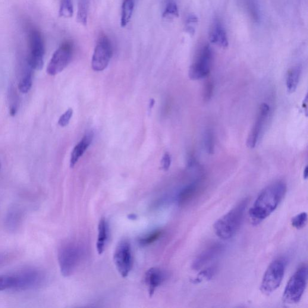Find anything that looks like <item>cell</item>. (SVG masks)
I'll list each match as a JSON object with an SVG mask.
<instances>
[{
    "label": "cell",
    "mask_w": 308,
    "mask_h": 308,
    "mask_svg": "<svg viewBox=\"0 0 308 308\" xmlns=\"http://www.w3.org/2000/svg\"><path fill=\"white\" fill-rule=\"evenodd\" d=\"M179 17L178 8L174 0H168L165 6L164 11L163 13V18H171Z\"/></svg>",
    "instance_id": "cell-24"
},
{
    "label": "cell",
    "mask_w": 308,
    "mask_h": 308,
    "mask_svg": "<svg viewBox=\"0 0 308 308\" xmlns=\"http://www.w3.org/2000/svg\"><path fill=\"white\" fill-rule=\"evenodd\" d=\"M162 167L165 171H168L171 165V157L169 153H166L163 156L161 161Z\"/></svg>",
    "instance_id": "cell-34"
},
{
    "label": "cell",
    "mask_w": 308,
    "mask_h": 308,
    "mask_svg": "<svg viewBox=\"0 0 308 308\" xmlns=\"http://www.w3.org/2000/svg\"><path fill=\"white\" fill-rule=\"evenodd\" d=\"M113 261L119 274L122 277L126 278L133 268L131 247L128 241H121L116 246Z\"/></svg>",
    "instance_id": "cell-9"
},
{
    "label": "cell",
    "mask_w": 308,
    "mask_h": 308,
    "mask_svg": "<svg viewBox=\"0 0 308 308\" xmlns=\"http://www.w3.org/2000/svg\"><path fill=\"white\" fill-rule=\"evenodd\" d=\"M302 68L300 65H296L288 71L287 77V87L288 92L293 93L296 90L299 82Z\"/></svg>",
    "instance_id": "cell-18"
},
{
    "label": "cell",
    "mask_w": 308,
    "mask_h": 308,
    "mask_svg": "<svg viewBox=\"0 0 308 308\" xmlns=\"http://www.w3.org/2000/svg\"><path fill=\"white\" fill-rule=\"evenodd\" d=\"M198 23V18L196 15H190L188 16L186 22H185V28L188 33L191 35H194L195 33V26Z\"/></svg>",
    "instance_id": "cell-30"
},
{
    "label": "cell",
    "mask_w": 308,
    "mask_h": 308,
    "mask_svg": "<svg viewBox=\"0 0 308 308\" xmlns=\"http://www.w3.org/2000/svg\"><path fill=\"white\" fill-rule=\"evenodd\" d=\"M73 44L66 41L62 44L53 54L46 71L50 75H56L64 70L71 61L73 56Z\"/></svg>",
    "instance_id": "cell-6"
},
{
    "label": "cell",
    "mask_w": 308,
    "mask_h": 308,
    "mask_svg": "<svg viewBox=\"0 0 308 308\" xmlns=\"http://www.w3.org/2000/svg\"><path fill=\"white\" fill-rule=\"evenodd\" d=\"M89 3L88 0H79L78 5L77 20L78 23L86 26L87 23Z\"/></svg>",
    "instance_id": "cell-22"
},
{
    "label": "cell",
    "mask_w": 308,
    "mask_h": 308,
    "mask_svg": "<svg viewBox=\"0 0 308 308\" xmlns=\"http://www.w3.org/2000/svg\"><path fill=\"white\" fill-rule=\"evenodd\" d=\"M199 182H194L190 185H187L182 190L178 196V202L181 205H184L192 199V198L196 196L198 190H199Z\"/></svg>",
    "instance_id": "cell-19"
},
{
    "label": "cell",
    "mask_w": 308,
    "mask_h": 308,
    "mask_svg": "<svg viewBox=\"0 0 308 308\" xmlns=\"http://www.w3.org/2000/svg\"><path fill=\"white\" fill-rule=\"evenodd\" d=\"M223 250V247L221 244L213 245V246L206 250L199 256L197 258L193 265V268L195 270H197L201 267L205 266L206 264L209 263L215 257L221 253Z\"/></svg>",
    "instance_id": "cell-16"
},
{
    "label": "cell",
    "mask_w": 308,
    "mask_h": 308,
    "mask_svg": "<svg viewBox=\"0 0 308 308\" xmlns=\"http://www.w3.org/2000/svg\"><path fill=\"white\" fill-rule=\"evenodd\" d=\"M98 237L96 241V250L99 254H102L105 250L108 240V225L105 218L100 220L98 226Z\"/></svg>",
    "instance_id": "cell-17"
},
{
    "label": "cell",
    "mask_w": 308,
    "mask_h": 308,
    "mask_svg": "<svg viewBox=\"0 0 308 308\" xmlns=\"http://www.w3.org/2000/svg\"><path fill=\"white\" fill-rule=\"evenodd\" d=\"M113 56V46L111 40L106 35L100 36L94 50L92 59L93 71H102L108 67Z\"/></svg>",
    "instance_id": "cell-7"
},
{
    "label": "cell",
    "mask_w": 308,
    "mask_h": 308,
    "mask_svg": "<svg viewBox=\"0 0 308 308\" xmlns=\"http://www.w3.org/2000/svg\"><path fill=\"white\" fill-rule=\"evenodd\" d=\"M307 221V216L306 213L303 212L295 216L291 220V225L297 229H302L305 226Z\"/></svg>",
    "instance_id": "cell-26"
},
{
    "label": "cell",
    "mask_w": 308,
    "mask_h": 308,
    "mask_svg": "<svg viewBox=\"0 0 308 308\" xmlns=\"http://www.w3.org/2000/svg\"><path fill=\"white\" fill-rule=\"evenodd\" d=\"M81 256V249L76 244L69 243L60 248L58 261L63 276L68 277L73 274L79 265Z\"/></svg>",
    "instance_id": "cell-4"
},
{
    "label": "cell",
    "mask_w": 308,
    "mask_h": 308,
    "mask_svg": "<svg viewBox=\"0 0 308 308\" xmlns=\"http://www.w3.org/2000/svg\"><path fill=\"white\" fill-rule=\"evenodd\" d=\"M21 218V214L20 210L13 208L10 210L6 219V225L9 230L14 231L19 227Z\"/></svg>",
    "instance_id": "cell-21"
},
{
    "label": "cell",
    "mask_w": 308,
    "mask_h": 308,
    "mask_svg": "<svg viewBox=\"0 0 308 308\" xmlns=\"http://www.w3.org/2000/svg\"><path fill=\"white\" fill-rule=\"evenodd\" d=\"M204 144L206 151L210 154H212L215 152V137L212 130L208 129L207 130L204 135Z\"/></svg>",
    "instance_id": "cell-25"
},
{
    "label": "cell",
    "mask_w": 308,
    "mask_h": 308,
    "mask_svg": "<svg viewBox=\"0 0 308 308\" xmlns=\"http://www.w3.org/2000/svg\"><path fill=\"white\" fill-rule=\"evenodd\" d=\"M165 279V273L161 269L153 267V268L147 270L144 281H145L146 284L148 287V292L150 297L153 295L156 289L164 282Z\"/></svg>",
    "instance_id": "cell-14"
},
{
    "label": "cell",
    "mask_w": 308,
    "mask_h": 308,
    "mask_svg": "<svg viewBox=\"0 0 308 308\" xmlns=\"http://www.w3.org/2000/svg\"><path fill=\"white\" fill-rule=\"evenodd\" d=\"M13 287L18 290H28L38 285L42 280V274L39 270L28 269L12 276Z\"/></svg>",
    "instance_id": "cell-11"
},
{
    "label": "cell",
    "mask_w": 308,
    "mask_h": 308,
    "mask_svg": "<svg viewBox=\"0 0 308 308\" xmlns=\"http://www.w3.org/2000/svg\"><path fill=\"white\" fill-rule=\"evenodd\" d=\"M307 281V266H303L297 270L286 286L283 294L284 302L288 304L299 302L305 290Z\"/></svg>",
    "instance_id": "cell-3"
},
{
    "label": "cell",
    "mask_w": 308,
    "mask_h": 308,
    "mask_svg": "<svg viewBox=\"0 0 308 308\" xmlns=\"http://www.w3.org/2000/svg\"><path fill=\"white\" fill-rule=\"evenodd\" d=\"M213 91V84L211 81H209L207 83L205 87V92H204V99L207 101L212 98Z\"/></svg>",
    "instance_id": "cell-35"
},
{
    "label": "cell",
    "mask_w": 308,
    "mask_h": 308,
    "mask_svg": "<svg viewBox=\"0 0 308 308\" xmlns=\"http://www.w3.org/2000/svg\"><path fill=\"white\" fill-rule=\"evenodd\" d=\"M73 115V111L72 109H69L67 112L64 113L60 118L58 124L60 126L65 127L70 123V121Z\"/></svg>",
    "instance_id": "cell-32"
},
{
    "label": "cell",
    "mask_w": 308,
    "mask_h": 308,
    "mask_svg": "<svg viewBox=\"0 0 308 308\" xmlns=\"http://www.w3.org/2000/svg\"><path fill=\"white\" fill-rule=\"evenodd\" d=\"M212 63V52L209 45H206L201 49L196 61L191 65L189 70V77L191 80L202 79L208 76Z\"/></svg>",
    "instance_id": "cell-10"
},
{
    "label": "cell",
    "mask_w": 308,
    "mask_h": 308,
    "mask_svg": "<svg viewBox=\"0 0 308 308\" xmlns=\"http://www.w3.org/2000/svg\"><path fill=\"white\" fill-rule=\"evenodd\" d=\"M303 108L304 109L306 116H307V96L306 95L303 101Z\"/></svg>",
    "instance_id": "cell-36"
},
{
    "label": "cell",
    "mask_w": 308,
    "mask_h": 308,
    "mask_svg": "<svg viewBox=\"0 0 308 308\" xmlns=\"http://www.w3.org/2000/svg\"><path fill=\"white\" fill-rule=\"evenodd\" d=\"M0 169H1V165H0Z\"/></svg>",
    "instance_id": "cell-39"
},
{
    "label": "cell",
    "mask_w": 308,
    "mask_h": 308,
    "mask_svg": "<svg viewBox=\"0 0 308 308\" xmlns=\"http://www.w3.org/2000/svg\"><path fill=\"white\" fill-rule=\"evenodd\" d=\"M245 4L247 6V11L252 16L253 20L256 22L260 21L259 10L254 0H244Z\"/></svg>",
    "instance_id": "cell-29"
},
{
    "label": "cell",
    "mask_w": 308,
    "mask_h": 308,
    "mask_svg": "<svg viewBox=\"0 0 308 308\" xmlns=\"http://www.w3.org/2000/svg\"><path fill=\"white\" fill-rule=\"evenodd\" d=\"M93 133L89 131L85 135L83 139L75 146L71 153L70 160V167L74 168L77 164L78 160L83 155L84 153L92 142Z\"/></svg>",
    "instance_id": "cell-15"
},
{
    "label": "cell",
    "mask_w": 308,
    "mask_h": 308,
    "mask_svg": "<svg viewBox=\"0 0 308 308\" xmlns=\"http://www.w3.org/2000/svg\"><path fill=\"white\" fill-rule=\"evenodd\" d=\"M307 177H308V168H307V166H306V167L305 168H304V170L303 171V178H304V180H306Z\"/></svg>",
    "instance_id": "cell-37"
},
{
    "label": "cell",
    "mask_w": 308,
    "mask_h": 308,
    "mask_svg": "<svg viewBox=\"0 0 308 308\" xmlns=\"http://www.w3.org/2000/svg\"><path fill=\"white\" fill-rule=\"evenodd\" d=\"M269 113L270 107L266 103L262 104L260 106L255 123H254L249 136H248L247 144L250 148H254L256 146L261 132L263 130L264 125H265L267 117H268Z\"/></svg>",
    "instance_id": "cell-12"
},
{
    "label": "cell",
    "mask_w": 308,
    "mask_h": 308,
    "mask_svg": "<svg viewBox=\"0 0 308 308\" xmlns=\"http://www.w3.org/2000/svg\"><path fill=\"white\" fill-rule=\"evenodd\" d=\"M33 80L32 76L30 73H27L22 78L20 83H19V89L23 93H27L29 92L31 86H32Z\"/></svg>",
    "instance_id": "cell-27"
},
{
    "label": "cell",
    "mask_w": 308,
    "mask_h": 308,
    "mask_svg": "<svg viewBox=\"0 0 308 308\" xmlns=\"http://www.w3.org/2000/svg\"><path fill=\"white\" fill-rule=\"evenodd\" d=\"M247 203V199L242 200L216 222L213 228L217 236L224 240L234 236L243 223Z\"/></svg>",
    "instance_id": "cell-2"
},
{
    "label": "cell",
    "mask_w": 308,
    "mask_h": 308,
    "mask_svg": "<svg viewBox=\"0 0 308 308\" xmlns=\"http://www.w3.org/2000/svg\"><path fill=\"white\" fill-rule=\"evenodd\" d=\"M216 269L215 267H212L209 269L204 270V271L201 272L199 275V278L197 279H210L213 277V275H215Z\"/></svg>",
    "instance_id": "cell-33"
},
{
    "label": "cell",
    "mask_w": 308,
    "mask_h": 308,
    "mask_svg": "<svg viewBox=\"0 0 308 308\" xmlns=\"http://www.w3.org/2000/svg\"><path fill=\"white\" fill-rule=\"evenodd\" d=\"M286 265V260L283 259L276 260L270 264L261 284L263 293L270 294L277 290L284 278Z\"/></svg>",
    "instance_id": "cell-5"
},
{
    "label": "cell",
    "mask_w": 308,
    "mask_h": 308,
    "mask_svg": "<svg viewBox=\"0 0 308 308\" xmlns=\"http://www.w3.org/2000/svg\"><path fill=\"white\" fill-rule=\"evenodd\" d=\"M287 184L282 181L274 182L264 189L258 196L249 216L254 224L266 219L275 212L287 192Z\"/></svg>",
    "instance_id": "cell-1"
},
{
    "label": "cell",
    "mask_w": 308,
    "mask_h": 308,
    "mask_svg": "<svg viewBox=\"0 0 308 308\" xmlns=\"http://www.w3.org/2000/svg\"><path fill=\"white\" fill-rule=\"evenodd\" d=\"M134 0H124L122 6L121 25L125 27L130 23L134 8Z\"/></svg>",
    "instance_id": "cell-20"
},
{
    "label": "cell",
    "mask_w": 308,
    "mask_h": 308,
    "mask_svg": "<svg viewBox=\"0 0 308 308\" xmlns=\"http://www.w3.org/2000/svg\"><path fill=\"white\" fill-rule=\"evenodd\" d=\"M13 287V278L12 276H0V291Z\"/></svg>",
    "instance_id": "cell-31"
},
{
    "label": "cell",
    "mask_w": 308,
    "mask_h": 308,
    "mask_svg": "<svg viewBox=\"0 0 308 308\" xmlns=\"http://www.w3.org/2000/svg\"><path fill=\"white\" fill-rule=\"evenodd\" d=\"M154 104H155V100H154L153 99H150V109H151L153 108V106L154 105Z\"/></svg>",
    "instance_id": "cell-38"
},
{
    "label": "cell",
    "mask_w": 308,
    "mask_h": 308,
    "mask_svg": "<svg viewBox=\"0 0 308 308\" xmlns=\"http://www.w3.org/2000/svg\"><path fill=\"white\" fill-rule=\"evenodd\" d=\"M30 53L28 64L31 68L41 70L43 66V57L45 46L41 34L38 30L33 29L29 33Z\"/></svg>",
    "instance_id": "cell-8"
},
{
    "label": "cell",
    "mask_w": 308,
    "mask_h": 308,
    "mask_svg": "<svg viewBox=\"0 0 308 308\" xmlns=\"http://www.w3.org/2000/svg\"><path fill=\"white\" fill-rule=\"evenodd\" d=\"M209 40L211 43L221 48H227L229 45L225 28L218 20H216L212 24L209 33Z\"/></svg>",
    "instance_id": "cell-13"
},
{
    "label": "cell",
    "mask_w": 308,
    "mask_h": 308,
    "mask_svg": "<svg viewBox=\"0 0 308 308\" xmlns=\"http://www.w3.org/2000/svg\"><path fill=\"white\" fill-rule=\"evenodd\" d=\"M162 234L163 232L162 231L157 230L154 231L152 233L146 235V237L141 238L139 240L140 243L141 245H143V246H147V245L152 244L153 242L158 240L161 237Z\"/></svg>",
    "instance_id": "cell-28"
},
{
    "label": "cell",
    "mask_w": 308,
    "mask_h": 308,
    "mask_svg": "<svg viewBox=\"0 0 308 308\" xmlns=\"http://www.w3.org/2000/svg\"><path fill=\"white\" fill-rule=\"evenodd\" d=\"M74 8L72 0H61L59 9V16L65 18H70L73 16Z\"/></svg>",
    "instance_id": "cell-23"
}]
</instances>
